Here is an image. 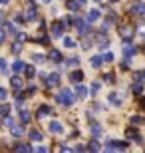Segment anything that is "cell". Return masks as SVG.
Listing matches in <instances>:
<instances>
[{
	"mask_svg": "<svg viewBox=\"0 0 145 153\" xmlns=\"http://www.w3.org/2000/svg\"><path fill=\"white\" fill-rule=\"evenodd\" d=\"M56 100L62 103V105H72V103H74V94H72V90L64 88L60 96H56Z\"/></svg>",
	"mask_w": 145,
	"mask_h": 153,
	"instance_id": "obj_1",
	"label": "cell"
},
{
	"mask_svg": "<svg viewBox=\"0 0 145 153\" xmlns=\"http://www.w3.org/2000/svg\"><path fill=\"white\" fill-rule=\"evenodd\" d=\"M74 26H76V30H78L80 36H86V34H88V24H86L82 18H74Z\"/></svg>",
	"mask_w": 145,
	"mask_h": 153,
	"instance_id": "obj_2",
	"label": "cell"
},
{
	"mask_svg": "<svg viewBox=\"0 0 145 153\" xmlns=\"http://www.w3.org/2000/svg\"><path fill=\"white\" fill-rule=\"evenodd\" d=\"M135 52H137V48H135L131 42H123V56H125V60H129L131 56H135Z\"/></svg>",
	"mask_w": 145,
	"mask_h": 153,
	"instance_id": "obj_3",
	"label": "cell"
},
{
	"mask_svg": "<svg viewBox=\"0 0 145 153\" xmlns=\"http://www.w3.org/2000/svg\"><path fill=\"white\" fill-rule=\"evenodd\" d=\"M44 84L46 88H56L58 84H60V74H50L44 78Z\"/></svg>",
	"mask_w": 145,
	"mask_h": 153,
	"instance_id": "obj_4",
	"label": "cell"
},
{
	"mask_svg": "<svg viewBox=\"0 0 145 153\" xmlns=\"http://www.w3.org/2000/svg\"><path fill=\"white\" fill-rule=\"evenodd\" d=\"M119 34L123 36V40H129V38H133V28H131V26H121V28H119Z\"/></svg>",
	"mask_w": 145,
	"mask_h": 153,
	"instance_id": "obj_5",
	"label": "cell"
},
{
	"mask_svg": "<svg viewBox=\"0 0 145 153\" xmlns=\"http://www.w3.org/2000/svg\"><path fill=\"white\" fill-rule=\"evenodd\" d=\"M64 28H66L64 22H54V24H52V34H54V36H62Z\"/></svg>",
	"mask_w": 145,
	"mask_h": 153,
	"instance_id": "obj_6",
	"label": "cell"
},
{
	"mask_svg": "<svg viewBox=\"0 0 145 153\" xmlns=\"http://www.w3.org/2000/svg\"><path fill=\"white\" fill-rule=\"evenodd\" d=\"M48 58H50L52 62H62V54L56 50V48H52V50L48 52Z\"/></svg>",
	"mask_w": 145,
	"mask_h": 153,
	"instance_id": "obj_7",
	"label": "cell"
},
{
	"mask_svg": "<svg viewBox=\"0 0 145 153\" xmlns=\"http://www.w3.org/2000/svg\"><path fill=\"white\" fill-rule=\"evenodd\" d=\"M70 79H72L74 84H80V82L84 79V72H82V70H78V72H72V74H70Z\"/></svg>",
	"mask_w": 145,
	"mask_h": 153,
	"instance_id": "obj_8",
	"label": "cell"
},
{
	"mask_svg": "<svg viewBox=\"0 0 145 153\" xmlns=\"http://www.w3.org/2000/svg\"><path fill=\"white\" fill-rule=\"evenodd\" d=\"M103 62H106V60H103L101 56H94L91 60H89V64H91V68H95V70H97V68H101V64H103Z\"/></svg>",
	"mask_w": 145,
	"mask_h": 153,
	"instance_id": "obj_9",
	"label": "cell"
},
{
	"mask_svg": "<svg viewBox=\"0 0 145 153\" xmlns=\"http://www.w3.org/2000/svg\"><path fill=\"white\" fill-rule=\"evenodd\" d=\"M137 137H139V133H137L135 127H127L125 129V139H137Z\"/></svg>",
	"mask_w": 145,
	"mask_h": 153,
	"instance_id": "obj_10",
	"label": "cell"
},
{
	"mask_svg": "<svg viewBox=\"0 0 145 153\" xmlns=\"http://www.w3.org/2000/svg\"><path fill=\"white\" fill-rule=\"evenodd\" d=\"M50 131L52 133H62V131H64V125H62L60 121H52L50 123Z\"/></svg>",
	"mask_w": 145,
	"mask_h": 153,
	"instance_id": "obj_11",
	"label": "cell"
},
{
	"mask_svg": "<svg viewBox=\"0 0 145 153\" xmlns=\"http://www.w3.org/2000/svg\"><path fill=\"white\" fill-rule=\"evenodd\" d=\"M50 114H52V109L48 108V105H42V108L38 109V114H36V115H38V119H44L46 115H50Z\"/></svg>",
	"mask_w": 145,
	"mask_h": 153,
	"instance_id": "obj_12",
	"label": "cell"
},
{
	"mask_svg": "<svg viewBox=\"0 0 145 153\" xmlns=\"http://www.w3.org/2000/svg\"><path fill=\"white\" fill-rule=\"evenodd\" d=\"M10 131H12V135H16V137H22L24 135V127H22V125H16V123H14L10 127Z\"/></svg>",
	"mask_w": 145,
	"mask_h": 153,
	"instance_id": "obj_13",
	"label": "cell"
},
{
	"mask_svg": "<svg viewBox=\"0 0 145 153\" xmlns=\"http://www.w3.org/2000/svg\"><path fill=\"white\" fill-rule=\"evenodd\" d=\"M24 20L28 22V20H36V10H34V6H30L28 10L24 12Z\"/></svg>",
	"mask_w": 145,
	"mask_h": 153,
	"instance_id": "obj_14",
	"label": "cell"
},
{
	"mask_svg": "<svg viewBox=\"0 0 145 153\" xmlns=\"http://www.w3.org/2000/svg\"><path fill=\"white\" fill-rule=\"evenodd\" d=\"M100 20V10H89L88 12V22H95Z\"/></svg>",
	"mask_w": 145,
	"mask_h": 153,
	"instance_id": "obj_15",
	"label": "cell"
},
{
	"mask_svg": "<svg viewBox=\"0 0 145 153\" xmlns=\"http://www.w3.org/2000/svg\"><path fill=\"white\" fill-rule=\"evenodd\" d=\"M10 84H12V88H14V91H20V88H22V82H20V78H16V76H14V78L10 79Z\"/></svg>",
	"mask_w": 145,
	"mask_h": 153,
	"instance_id": "obj_16",
	"label": "cell"
},
{
	"mask_svg": "<svg viewBox=\"0 0 145 153\" xmlns=\"http://www.w3.org/2000/svg\"><path fill=\"white\" fill-rule=\"evenodd\" d=\"M80 6H82V4H80L78 0H68V8H70L72 12H78V10H80Z\"/></svg>",
	"mask_w": 145,
	"mask_h": 153,
	"instance_id": "obj_17",
	"label": "cell"
},
{
	"mask_svg": "<svg viewBox=\"0 0 145 153\" xmlns=\"http://www.w3.org/2000/svg\"><path fill=\"white\" fill-rule=\"evenodd\" d=\"M24 68H26V66H24V62H22V60H16V62L12 64V72H22Z\"/></svg>",
	"mask_w": 145,
	"mask_h": 153,
	"instance_id": "obj_18",
	"label": "cell"
},
{
	"mask_svg": "<svg viewBox=\"0 0 145 153\" xmlns=\"http://www.w3.org/2000/svg\"><path fill=\"white\" fill-rule=\"evenodd\" d=\"M107 100H109V103H113V105H121V100L117 97V94H109Z\"/></svg>",
	"mask_w": 145,
	"mask_h": 153,
	"instance_id": "obj_19",
	"label": "cell"
},
{
	"mask_svg": "<svg viewBox=\"0 0 145 153\" xmlns=\"http://www.w3.org/2000/svg\"><path fill=\"white\" fill-rule=\"evenodd\" d=\"M89 131H91V135H94V137L101 135V127H100L97 123H91V127H89Z\"/></svg>",
	"mask_w": 145,
	"mask_h": 153,
	"instance_id": "obj_20",
	"label": "cell"
},
{
	"mask_svg": "<svg viewBox=\"0 0 145 153\" xmlns=\"http://www.w3.org/2000/svg\"><path fill=\"white\" fill-rule=\"evenodd\" d=\"M30 139H32V141H42V133L36 131V129H32L30 131Z\"/></svg>",
	"mask_w": 145,
	"mask_h": 153,
	"instance_id": "obj_21",
	"label": "cell"
},
{
	"mask_svg": "<svg viewBox=\"0 0 145 153\" xmlns=\"http://www.w3.org/2000/svg\"><path fill=\"white\" fill-rule=\"evenodd\" d=\"M131 90H133L135 94H143V82H135Z\"/></svg>",
	"mask_w": 145,
	"mask_h": 153,
	"instance_id": "obj_22",
	"label": "cell"
},
{
	"mask_svg": "<svg viewBox=\"0 0 145 153\" xmlns=\"http://www.w3.org/2000/svg\"><path fill=\"white\" fill-rule=\"evenodd\" d=\"M30 145H24V143H16V145H14V151H30Z\"/></svg>",
	"mask_w": 145,
	"mask_h": 153,
	"instance_id": "obj_23",
	"label": "cell"
},
{
	"mask_svg": "<svg viewBox=\"0 0 145 153\" xmlns=\"http://www.w3.org/2000/svg\"><path fill=\"white\" fill-rule=\"evenodd\" d=\"M76 94H78V97H82V100H84V97L88 96V90H86L84 85H78V90H76Z\"/></svg>",
	"mask_w": 145,
	"mask_h": 153,
	"instance_id": "obj_24",
	"label": "cell"
},
{
	"mask_svg": "<svg viewBox=\"0 0 145 153\" xmlns=\"http://www.w3.org/2000/svg\"><path fill=\"white\" fill-rule=\"evenodd\" d=\"M24 72H26V76H28V78H34V76H36V70H34L32 66H26V68H24Z\"/></svg>",
	"mask_w": 145,
	"mask_h": 153,
	"instance_id": "obj_25",
	"label": "cell"
},
{
	"mask_svg": "<svg viewBox=\"0 0 145 153\" xmlns=\"http://www.w3.org/2000/svg\"><path fill=\"white\" fill-rule=\"evenodd\" d=\"M8 114H10V108H8L6 103H2V105H0V115H4V117H6Z\"/></svg>",
	"mask_w": 145,
	"mask_h": 153,
	"instance_id": "obj_26",
	"label": "cell"
},
{
	"mask_svg": "<svg viewBox=\"0 0 145 153\" xmlns=\"http://www.w3.org/2000/svg\"><path fill=\"white\" fill-rule=\"evenodd\" d=\"M20 117H22L24 123H28V121H30V114L26 111V109H22V111H20Z\"/></svg>",
	"mask_w": 145,
	"mask_h": 153,
	"instance_id": "obj_27",
	"label": "cell"
},
{
	"mask_svg": "<svg viewBox=\"0 0 145 153\" xmlns=\"http://www.w3.org/2000/svg\"><path fill=\"white\" fill-rule=\"evenodd\" d=\"M64 44H66V48H76V42L72 38H64Z\"/></svg>",
	"mask_w": 145,
	"mask_h": 153,
	"instance_id": "obj_28",
	"label": "cell"
},
{
	"mask_svg": "<svg viewBox=\"0 0 145 153\" xmlns=\"http://www.w3.org/2000/svg\"><path fill=\"white\" fill-rule=\"evenodd\" d=\"M106 149H107V151H113V149H117V143L115 141H107L106 143Z\"/></svg>",
	"mask_w": 145,
	"mask_h": 153,
	"instance_id": "obj_29",
	"label": "cell"
},
{
	"mask_svg": "<svg viewBox=\"0 0 145 153\" xmlns=\"http://www.w3.org/2000/svg\"><path fill=\"white\" fill-rule=\"evenodd\" d=\"M89 151H100V143L91 141V143H89Z\"/></svg>",
	"mask_w": 145,
	"mask_h": 153,
	"instance_id": "obj_30",
	"label": "cell"
},
{
	"mask_svg": "<svg viewBox=\"0 0 145 153\" xmlns=\"http://www.w3.org/2000/svg\"><path fill=\"white\" fill-rule=\"evenodd\" d=\"M103 79L109 82V84H113V82H115V76H113V74H106V76H103Z\"/></svg>",
	"mask_w": 145,
	"mask_h": 153,
	"instance_id": "obj_31",
	"label": "cell"
},
{
	"mask_svg": "<svg viewBox=\"0 0 145 153\" xmlns=\"http://www.w3.org/2000/svg\"><path fill=\"white\" fill-rule=\"evenodd\" d=\"M6 30H8L10 34H18V30L14 28V24H6Z\"/></svg>",
	"mask_w": 145,
	"mask_h": 153,
	"instance_id": "obj_32",
	"label": "cell"
},
{
	"mask_svg": "<svg viewBox=\"0 0 145 153\" xmlns=\"http://www.w3.org/2000/svg\"><path fill=\"white\" fill-rule=\"evenodd\" d=\"M135 79H137V82H145V72H137V74H135Z\"/></svg>",
	"mask_w": 145,
	"mask_h": 153,
	"instance_id": "obj_33",
	"label": "cell"
},
{
	"mask_svg": "<svg viewBox=\"0 0 145 153\" xmlns=\"http://www.w3.org/2000/svg\"><path fill=\"white\" fill-rule=\"evenodd\" d=\"M6 97H8V91H6V88L0 85V100H6Z\"/></svg>",
	"mask_w": 145,
	"mask_h": 153,
	"instance_id": "obj_34",
	"label": "cell"
},
{
	"mask_svg": "<svg viewBox=\"0 0 145 153\" xmlns=\"http://www.w3.org/2000/svg\"><path fill=\"white\" fill-rule=\"evenodd\" d=\"M32 60H34V62H38V64H42V62H44V56H40V54H34Z\"/></svg>",
	"mask_w": 145,
	"mask_h": 153,
	"instance_id": "obj_35",
	"label": "cell"
},
{
	"mask_svg": "<svg viewBox=\"0 0 145 153\" xmlns=\"http://www.w3.org/2000/svg\"><path fill=\"white\" fill-rule=\"evenodd\" d=\"M20 50H22L20 44H12V52H14V54H20Z\"/></svg>",
	"mask_w": 145,
	"mask_h": 153,
	"instance_id": "obj_36",
	"label": "cell"
},
{
	"mask_svg": "<svg viewBox=\"0 0 145 153\" xmlns=\"http://www.w3.org/2000/svg\"><path fill=\"white\" fill-rule=\"evenodd\" d=\"M0 72H6V60L0 58Z\"/></svg>",
	"mask_w": 145,
	"mask_h": 153,
	"instance_id": "obj_37",
	"label": "cell"
},
{
	"mask_svg": "<svg viewBox=\"0 0 145 153\" xmlns=\"http://www.w3.org/2000/svg\"><path fill=\"white\" fill-rule=\"evenodd\" d=\"M103 60H106V62H113V54H112V52H107L106 56H103Z\"/></svg>",
	"mask_w": 145,
	"mask_h": 153,
	"instance_id": "obj_38",
	"label": "cell"
},
{
	"mask_svg": "<svg viewBox=\"0 0 145 153\" xmlns=\"http://www.w3.org/2000/svg\"><path fill=\"white\" fill-rule=\"evenodd\" d=\"M68 64H70V66H78V64H80V58H70V62H68Z\"/></svg>",
	"mask_w": 145,
	"mask_h": 153,
	"instance_id": "obj_39",
	"label": "cell"
},
{
	"mask_svg": "<svg viewBox=\"0 0 145 153\" xmlns=\"http://www.w3.org/2000/svg\"><path fill=\"white\" fill-rule=\"evenodd\" d=\"M16 38H18V42H24V40H26V34H22V32H18V34H16Z\"/></svg>",
	"mask_w": 145,
	"mask_h": 153,
	"instance_id": "obj_40",
	"label": "cell"
},
{
	"mask_svg": "<svg viewBox=\"0 0 145 153\" xmlns=\"http://www.w3.org/2000/svg\"><path fill=\"white\" fill-rule=\"evenodd\" d=\"M97 90H100V84H97V82H95V84H91V94H95Z\"/></svg>",
	"mask_w": 145,
	"mask_h": 153,
	"instance_id": "obj_41",
	"label": "cell"
},
{
	"mask_svg": "<svg viewBox=\"0 0 145 153\" xmlns=\"http://www.w3.org/2000/svg\"><path fill=\"white\" fill-rule=\"evenodd\" d=\"M6 125H8V127H12V125H14V119L8 117V115H6Z\"/></svg>",
	"mask_w": 145,
	"mask_h": 153,
	"instance_id": "obj_42",
	"label": "cell"
},
{
	"mask_svg": "<svg viewBox=\"0 0 145 153\" xmlns=\"http://www.w3.org/2000/svg\"><path fill=\"white\" fill-rule=\"evenodd\" d=\"M143 117H139V115H135V117H131V123H139Z\"/></svg>",
	"mask_w": 145,
	"mask_h": 153,
	"instance_id": "obj_43",
	"label": "cell"
},
{
	"mask_svg": "<svg viewBox=\"0 0 145 153\" xmlns=\"http://www.w3.org/2000/svg\"><path fill=\"white\" fill-rule=\"evenodd\" d=\"M36 151H38V153H46V151H48V149H46L44 145H40V147H36Z\"/></svg>",
	"mask_w": 145,
	"mask_h": 153,
	"instance_id": "obj_44",
	"label": "cell"
},
{
	"mask_svg": "<svg viewBox=\"0 0 145 153\" xmlns=\"http://www.w3.org/2000/svg\"><path fill=\"white\" fill-rule=\"evenodd\" d=\"M4 42V30H0V44Z\"/></svg>",
	"mask_w": 145,
	"mask_h": 153,
	"instance_id": "obj_45",
	"label": "cell"
},
{
	"mask_svg": "<svg viewBox=\"0 0 145 153\" xmlns=\"http://www.w3.org/2000/svg\"><path fill=\"white\" fill-rule=\"evenodd\" d=\"M139 30H141V34H143V36H145V24H143V26H141V28H139Z\"/></svg>",
	"mask_w": 145,
	"mask_h": 153,
	"instance_id": "obj_46",
	"label": "cell"
},
{
	"mask_svg": "<svg viewBox=\"0 0 145 153\" xmlns=\"http://www.w3.org/2000/svg\"><path fill=\"white\" fill-rule=\"evenodd\" d=\"M8 2H10V0H0V4H8Z\"/></svg>",
	"mask_w": 145,
	"mask_h": 153,
	"instance_id": "obj_47",
	"label": "cell"
},
{
	"mask_svg": "<svg viewBox=\"0 0 145 153\" xmlns=\"http://www.w3.org/2000/svg\"><path fill=\"white\" fill-rule=\"evenodd\" d=\"M78 2H80V4H82V6H84L86 2H88V0H78Z\"/></svg>",
	"mask_w": 145,
	"mask_h": 153,
	"instance_id": "obj_48",
	"label": "cell"
},
{
	"mask_svg": "<svg viewBox=\"0 0 145 153\" xmlns=\"http://www.w3.org/2000/svg\"><path fill=\"white\" fill-rule=\"evenodd\" d=\"M42 2H52V0H42Z\"/></svg>",
	"mask_w": 145,
	"mask_h": 153,
	"instance_id": "obj_49",
	"label": "cell"
},
{
	"mask_svg": "<svg viewBox=\"0 0 145 153\" xmlns=\"http://www.w3.org/2000/svg\"><path fill=\"white\" fill-rule=\"evenodd\" d=\"M0 18H2V12H0Z\"/></svg>",
	"mask_w": 145,
	"mask_h": 153,
	"instance_id": "obj_50",
	"label": "cell"
},
{
	"mask_svg": "<svg viewBox=\"0 0 145 153\" xmlns=\"http://www.w3.org/2000/svg\"><path fill=\"white\" fill-rule=\"evenodd\" d=\"M112 2H117V0H112Z\"/></svg>",
	"mask_w": 145,
	"mask_h": 153,
	"instance_id": "obj_51",
	"label": "cell"
},
{
	"mask_svg": "<svg viewBox=\"0 0 145 153\" xmlns=\"http://www.w3.org/2000/svg\"><path fill=\"white\" fill-rule=\"evenodd\" d=\"M0 127H2V123H0Z\"/></svg>",
	"mask_w": 145,
	"mask_h": 153,
	"instance_id": "obj_52",
	"label": "cell"
}]
</instances>
